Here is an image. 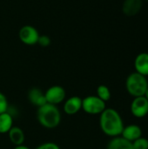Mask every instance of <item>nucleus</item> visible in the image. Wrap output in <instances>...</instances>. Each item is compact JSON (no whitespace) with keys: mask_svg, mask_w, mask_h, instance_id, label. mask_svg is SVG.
Returning a JSON list of instances; mask_svg holds the SVG:
<instances>
[{"mask_svg":"<svg viewBox=\"0 0 148 149\" xmlns=\"http://www.w3.org/2000/svg\"><path fill=\"white\" fill-rule=\"evenodd\" d=\"M144 97L148 100V88L147 90V92H146V93H145V95H144Z\"/></svg>","mask_w":148,"mask_h":149,"instance_id":"obj_22","label":"nucleus"},{"mask_svg":"<svg viewBox=\"0 0 148 149\" xmlns=\"http://www.w3.org/2000/svg\"><path fill=\"white\" fill-rule=\"evenodd\" d=\"M36 116L39 125L48 130L57 128L62 120V113L58 106L48 103L38 107Z\"/></svg>","mask_w":148,"mask_h":149,"instance_id":"obj_2","label":"nucleus"},{"mask_svg":"<svg viewBox=\"0 0 148 149\" xmlns=\"http://www.w3.org/2000/svg\"><path fill=\"white\" fill-rule=\"evenodd\" d=\"M13 149H31L30 147L24 145V144H22V145H19V146H14Z\"/></svg>","mask_w":148,"mask_h":149,"instance_id":"obj_21","label":"nucleus"},{"mask_svg":"<svg viewBox=\"0 0 148 149\" xmlns=\"http://www.w3.org/2000/svg\"><path fill=\"white\" fill-rule=\"evenodd\" d=\"M10 105L7 97L0 92V114L3 113H5L9 110Z\"/></svg>","mask_w":148,"mask_h":149,"instance_id":"obj_18","label":"nucleus"},{"mask_svg":"<svg viewBox=\"0 0 148 149\" xmlns=\"http://www.w3.org/2000/svg\"><path fill=\"white\" fill-rule=\"evenodd\" d=\"M39 36L38 31L32 25H24L18 31L20 41L26 45H34L38 44Z\"/></svg>","mask_w":148,"mask_h":149,"instance_id":"obj_6","label":"nucleus"},{"mask_svg":"<svg viewBox=\"0 0 148 149\" xmlns=\"http://www.w3.org/2000/svg\"><path fill=\"white\" fill-rule=\"evenodd\" d=\"M135 72L145 76H148V52H141L138 54L134 59Z\"/></svg>","mask_w":148,"mask_h":149,"instance_id":"obj_12","label":"nucleus"},{"mask_svg":"<svg viewBox=\"0 0 148 149\" xmlns=\"http://www.w3.org/2000/svg\"><path fill=\"white\" fill-rule=\"evenodd\" d=\"M7 134H8V138L10 143L13 146H19L24 143L25 134H24V130L21 127L17 126H13Z\"/></svg>","mask_w":148,"mask_h":149,"instance_id":"obj_13","label":"nucleus"},{"mask_svg":"<svg viewBox=\"0 0 148 149\" xmlns=\"http://www.w3.org/2000/svg\"><path fill=\"white\" fill-rule=\"evenodd\" d=\"M44 97H45L46 103L54 106H58L59 104H62L65 100L66 92L63 86L55 85L50 86L44 92Z\"/></svg>","mask_w":148,"mask_h":149,"instance_id":"obj_5","label":"nucleus"},{"mask_svg":"<svg viewBox=\"0 0 148 149\" xmlns=\"http://www.w3.org/2000/svg\"><path fill=\"white\" fill-rule=\"evenodd\" d=\"M38 44L42 47H47V46H49L51 45V38L46 35L39 36Z\"/></svg>","mask_w":148,"mask_h":149,"instance_id":"obj_20","label":"nucleus"},{"mask_svg":"<svg viewBox=\"0 0 148 149\" xmlns=\"http://www.w3.org/2000/svg\"><path fill=\"white\" fill-rule=\"evenodd\" d=\"M124 127L123 119L117 110L106 107L99 114V127L105 135L110 138L120 136Z\"/></svg>","mask_w":148,"mask_h":149,"instance_id":"obj_1","label":"nucleus"},{"mask_svg":"<svg viewBox=\"0 0 148 149\" xmlns=\"http://www.w3.org/2000/svg\"><path fill=\"white\" fill-rule=\"evenodd\" d=\"M120 136L130 142H133L142 136V129L140 126L135 124L125 126Z\"/></svg>","mask_w":148,"mask_h":149,"instance_id":"obj_11","label":"nucleus"},{"mask_svg":"<svg viewBox=\"0 0 148 149\" xmlns=\"http://www.w3.org/2000/svg\"><path fill=\"white\" fill-rule=\"evenodd\" d=\"M142 1H143V2H147L148 3V0H142Z\"/></svg>","mask_w":148,"mask_h":149,"instance_id":"obj_23","label":"nucleus"},{"mask_svg":"<svg viewBox=\"0 0 148 149\" xmlns=\"http://www.w3.org/2000/svg\"><path fill=\"white\" fill-rule=\"evenodd\" d=\"M106 108V103L96 95H89L82 99V110L89 115H99Z\"/></svg>","mask_w":148,"mask_h":149,"instance_id":"obj_4","label":"nucleus"},{"mask_svg":"<svg viewBox=\"0 0 148 149\" xmlns=\"http://www.w3.org/2000/svg\"><path fill=\"white\" fill-rule=\"evenodd\" d=\"M35 149H61L60 147L53 141H46L39 144Z\"/></svg>","mask_w":148,"mask_h":149,"instance_id":"obj_19","label":"nucleus"},{"mask_svg":"<svg viewBox=\"0 0 148 149\" xmlns=\"http://www.w3.org/2000/svg\"><path fill=\"white\" fill-rule=\"evenodd\" d=\"M130 111L133 116L137 119L146 117L148 114V100L144 96L133 98L130 106Z\"/></svg>","mask_w":148,"mask_h":149,"instance_id":"obj_7","label":"nucleus"},{"mask_svg":"<svg viewBox=\"0 0 148 149\" xmlns=\"http://www.w3.org/2000/svg\"><path fill=\"white\" fill-rule=\"evenodd\" d=\"M148 88L147 77L134 72L130 73L126 79V89L133 98L144 96Z\"/></svg>","mask_w":148,"mask_h":149,"instance_id":"obj_3","label":"nucleus"},{"mask_svg":"<svg viewBox=\"0 0 148 149\" xmlns=\"http://www.w3.org/2000/svg\"><path fill=\"white\" fill-rule=\"evenodd\" d=\"M142 5V0H124L122 4V11L128 17H133L141 10Z\"/></svg>","mask_w":148,"mask_h":149,"instance_id":"obj_10","label":"nucleus"},{"mask_svg":"<svg viewBox=\"0 0 148 149\" xmlns=\"http://www.w3.org/2000/svg\"><path fill=\"white\" fill-rule=\"evenodd\" d=\"M63 110L66 115L73 116L82 110V99L79 96H72L63 102Z\"/></svg>","mask_w":148,"mask_h":149,"instance_id":"obj_8","label":"nucleus"},{"mask_svg":"<svg viewBox=\"0 0 148 149\" xmlns=\"http://www.w3.org/2000/svg\"><path fill=\"white\" fill-rule=\"evenodd\" d=\"M28 101L34 107H39L46 103L44 92L38 87H31L27 93Z\"/></svg>","mask_w":148,"mask_h":149,"instance_id":"obj_9","label":"nucleus"},{"mask_svg":"<svg viewBox=\"0 0 148 149\" xmlns=\"http://www.w3.org/2000/svg\"><path fill=\"white\" fill-rule=\"evenodd\" d=\"M14 126V116L8 111L0 114V134H7Z\"/></svg>","mask_w":148,"mask_h":149,"instance_id":"obj_14","label":"nucleus"},{"mask_svg":"<svg viewBox=\"0 0 148 149\" xmlns=\"http://www.w3.org/2000/svg\"><path fill=\"white\" fill-rule=\"evenodd\" d=\"M106 149H133V143L121 136L114 137L108 142Z\"/></svg>","mask_w":148,"mask_h":149,"instance_id":"obj_15","label":"nucleus"},{"mask_svg":"<svg viewBox=\"0 0 148 149\" xmlns=\"http://www.w3.org/2000/svg\"><path fill=\"white\" fill-rule=\"evenodd\" d=\"M132 143L133 149H148V139L145 137L141 136Z\"/></svg>","mask_w":148,"mask_h":149,"instance_id":"obj_17","label":"nucleus"},{"mask_svg":"<svg viewBox=\"0 0 148 149\" xmlns=\"http://www.w3.org/2000/svg\"><path fill=\"white\" fill-rule=\"evenodd\" d=\"M96 96H98L101 100L104 102H107L111 100L112 93L109 89V87L106 85H100L97 87L96 90Z\"/></svg>","mask_w":148,"mask_h":149,"instance_id":"obj_16","label":"nucleus"}]
</instances>
